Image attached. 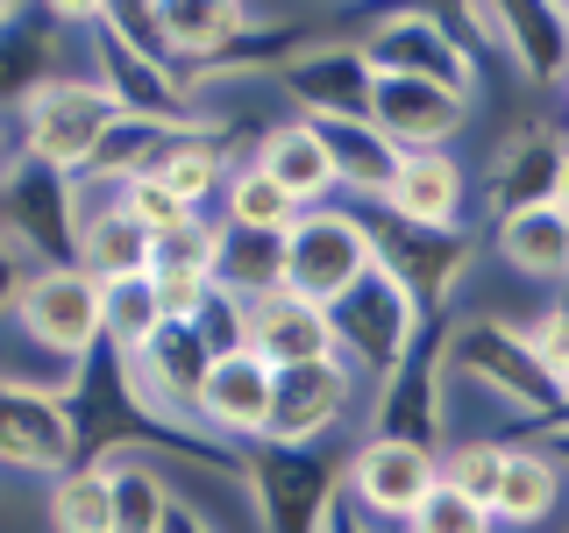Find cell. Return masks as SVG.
Listing matches in <instances>:
<instances>
[{
	"mask_svg": "<svg viewBox=\"0 0 569 533\" xmlns=\"http://www.w3.org/2000/svg\"><path fill=\"white\" fill-rule=\"evenodd\" d=\"M491 22H498V64L512 79L533 93H569V8L512 0V8H491Z\"/></svg>",
	"mask_w": 569,
	"mask_h": 533,
	"instance_id": "obj_18",
	"label": "cell"
},
{
	"mask_svg": "<svg viewBox=\"0 0 569 533\" xmlns=\"http://www.w3.org/2000/svg\"><path fill=\"white\" fill-rule=\"evenodd\" d=\"M86 455V420L71 399H50V391H22L0 384V462L14 476H43L58 484L64 470H79Z\"/></svg>",
	"mask_w": 569,
	"mask_h": 533,
	"instance_id": "obj_10",
	"label": "cell"
},
{
	"mask_svg": "<svg viewBox=\"0 0 569 533\" xmlns=\"http://www.w3.org/2000/svg\"><path fill=\"white\" fill-rule=\"evenodd\" d=\"M271 413H278V370L257 349H236L207 370V391H200V434L207 441H228L236 455H249L271 441Z\"/></svg>",
	"mask_w": 569,
	"mask_h": 533,
	"instance_id": "obj_13",
	"label": "cell"
},
{
	"mask_svg": "<svg viewBox=\"0 0 569 533\" xmlns=\"http://www.w3.org/2000/svg\"><path fill=\"white\" fill-rule=\"evenodd\" d=\"M506 462H512V441H449V449H441V484L477 497V505H498Z\"/></svg>",
	"mask_w": 569,
	"mask_h": 533,
	"instance_id": "obj_29",
	"label": "cell"
},
{
	"mask_svg": "<svg viewBox=\"0 0 569 533\" xmlns=\"http://www.w3.org/2000/svg\"><path fill=\"white\" fill-rule=\"evenodd\" d=\"M335 533H378V526H370V520H363V512H356V505H349V497H342V512H335Z\"/></svg>",
	"mask_w": 569,
	"mask_h": 533,
	"instance_id": "obj_35",
	"label": "cell"
},
{
	"mask_svg": "<svg viewBox=\"0 0 569 533\" xmlns=\"http://www.w3.org/2000/svg\"><path fill=\"white\" fill-rule=\"evenodd\" d=\"M406 533H498V512L491 505H477V497H462V491H449L441 484L435 497L420 505V520L406 526Z\"/></svg>",
	"mask_w": 569,
	"mask_h": 533,
	"instance_id": "obj_31",
	"label": "cell"
},
{
	"mask_svg": "<svg viewBox=\"0 0 569 533\" xmlns=\"http://www.w3.org/2000/svg\"><path fill=\"white\" fill-rule=\"evenodd\" d=\"M562 462L548 455V449H512L506 462V484H498V526H512V533H533V526H548L562 512Z\"/></svg>",
	"mask_w": 569,
	"mask_h": 533,
	"instance_id": "obj_25",
	"label": "cell"
},
{
	"mask_svg": "<svg viewBox=\"0 0 569 533\" xmlns=\"http://www.w3.org/2000/svg\"><path fill=\"white\" fill-rule=\"evenodd\" d=\"M562 100H569V93H562Z\"/></svg>",
	"mask_w": 569,
	"mask_h": 533,
	"instance_id": "obj_37",
	"label": "cell"
},
{
	"mask_svg": "<svg viewBox=\"0 0 569 533\" xmlns=\"http://www.w3.org/2000/svg\"><path fill=\"white\" fill-rule=\"evenodd\" d=\"M541 449H548V455H556L562 470H569V420H556V426H541Z\"/></svg>",
	"mask_w": 569,
	"mask_h": 533,
	"instance_id": "obj_34",
	"label": "cell"
},
{
	"mask_svg": "<svg viewBox=\"0 0 569 533\" xmlns=\"http://www.w3.org/2000/svg\"><path fill=\"white\" fill-rule=\"evenodd\" d=\"M477 207V164L462 150H406L399 178L385 192V213L406 228H441V235H462Z\"/></svg>",
	"mask_w": 569,
	"mask_h": 533,
	"instance_id": "obj_14",
	"label": "cell"
},
{
	"mask_svg": "<svg viewBox=\"0 0 569 533\" xmlns=\"http://www.w3.org/2000/svg\"><path fill=\"white\" fill-rule=\"evenodd\" d=\"M491 263L512 271L520 284H541L548 299L569 292V213H562V200L491 221Z\"/></svg>",
	"mask_w": 569,
	"mask_h": 533,
	"instance_id": "obj_19",
	"label": "cell"
},
{
	"mask_svg": "<svg viewBox=\"0 0 569 533\" xmlns=\"http://www.w3.org/2000/svg\"><path fill=\"white\" fill-rule=\"evenodd\" d=\"M79 185H86V221H79V249H71V263L93 271L100 284L157 278V235L121 207V192L93 185V178H79Z\"/></svg>",
	"mask_w": 569,
	"mask_h": 533,
	"instance_id": "obj_17",
	"label": "cell"
},
{
	"mask_svg": "<svg viewBox=\"0 0 569 533\" xmlns=\"http://www.w3.org/2000/svg\"><path fill=\"white\" fill-rule=\"evenodd\" d=\"M249 22H257V14L236 8V0H171V8H150L157 50H164V64L186 71V79H207V71L242 64Z\"/></svg>",
	"mask_w": 569,
	"mask_h": 533,
	"instance_id": "obj_15",
	"label": "cell"
},
{
	"mask_svg": "<svg viewBox=\"0 0 569 533\" xmlns=\"http://www.w3.org/2000/svg\"><path fill=\"white\" fill-rule=\"evenodd\" d=\"M363 50L378 64V79H435V86H456V93H485V71H477L470 43H462L456 14H435V8L385 14L363 36Z\"/></svg>",
	"mask_w": 569,
	"mask_h": 533,
	"instance_id": "obj_8",
	"label": "cell"
},
{
	"mask_svg": "<svg viewBox=\"0 0 569 533\" xmlns=\"http://www.w3.org/2000/svg\"><path fill=\"white\" fill-rule=\"evenodd\" d=\"M284 114H307V121H363L370 93H378V64H370L363 43H292L271 64Z\"/></svg>",
	"mask_w": 569,
	"mask_h": 533,
	"instance_id": "obj_6",
	"label": "cell"
},
{
	"mask_svg": "<svg viewBox=\"0 0 569 533\" xmlns=\"http://www.w3.org/2000/svg\"><path fill=\"white\" fill-rule=\"evenodd\" d=\"M520 334H527V349H533V363L556 378V391L569 399V292L556 299H541L527 320H520Z\"/></svg>",
	"mask_w": 569,
	"mask_h": 533,
	"instance_id": "obj_30",
	"label": "cell"
},
{
	"mask_svg": "<svg viewBox=\"0 0 569 533\" xmlns=\"http://www.w3.org/2000/svg\"><path fill=\"white\" fill-rule=\"evenodd\" d=\"M370 242H378V271L399 278L427 313L462 306V292H470V278H477L470 271L477 263L470 228H462V235H441V228H406V221H391L385 207H370Z\"/></svg>",
	"mask_w": 569,
	"mask_h": 533,
	"instance_id": "obj_7",
	"label": "cell"
},
{
	"mask_svg": "<svg viewBox=\"0 0 569 533\" xmlns=\"http://www.w3.org/2000/svg\"><path fill=\"white\" fill-rule=\"evenodd\" d=\"M164 533H221V526H213L200 505H186V497H178V512H171V526H164Z\"/></svg>",
	"mask_w": 569,
	"mask_h": 533,
	"instance_id": "obj_33",
	"label": "cell"
},
{
	"mask_svg": "<svg viewBox=\"0 0 569 533\" xmlns=\"http://www.w3.org/2000/svg\"><path fill=\"white\" fill-rule=\"evenodd\" d=\"M441 491V449L420 441H356L349 449V505L370 526H413Z\"/></svg>",
	"mask_w": 569,
	"mask_h": 533,
	"instance_id": "obj_9",
	"label": "cell"
},
{
	"mask_svg": "<svg viewBox=\"0 0 569 533\" xmlns=\"http://www.w3.org/2000/svg\"><path fill=\"white\" fill-rule=\"evenodd\" d=\"M249 349L271 370H299V363H328L342 355V334H335V313L313 306L299 292H271L249 306Z\"/></svg>",
	"mask_w": 569,
	"mask_h": 533,
	"instance_id": "obj_20",
	"label": "cell"
},
{
	"mask_svg": "<svg viewBox=\"0 0 569 533\" xmlns=\"http://www.w3.org/2000/svg\"><path fill=\"white\" fill-rule=\"evenodd\" d=\"M43 526L50 533H121V497H114V462L93 455L43 484Z\"/></svg>",
	"mask_w": 569,
	"mask_h": 533,
	"instance_id": "obj_23",
	"label": "cell"
},
{
	"mask_svg": "<svg viewBox=\"0 0 569 533\" xmlns=\"http://www.w3.org/2000/svg\"><path fill=\"white\" fill-rule=\"evenodd\" d=\"M370 413V384L356 378L342 355L328 363L278 370V413H271V449H320L328 434H342V420Z\"/></svg>",
	"mask_w": 569,
	"mask_h": 533,
	"instance_id": "obj_12",
	"label": "cell"
},
{
	"mask_svg": "<svg viewBox=\"0 0 569 533\" xmlns=\"http://www.w3.org/2000/svg\"><path fill=\"white\" fill-rule=\"evenodd\" d=\"M299 213H307V207H299L263 164H236V178H228V192H221V207H213V221H221L228 235H271V242H284V235L299 228Z\"/></svg>",
	"mask_w": 569,
	"mask_h": 533,
	"instance_id": "obj_24",
	"label": "cell"
},
{
	"mask_svg": "<svg viewBox=\"0 0 569 533\" xmlns=\"http://www.w3.org/2000/svg\"><path fill=\"white\" fill-rule=\"evenodd\" d=\"M114 462V497H121V533H164L178 512V491L164 484V470L142 455H107Z\"/></svg>",
	"mask_w": 569,
	"mask_h": 533,
	"instance_id": "obj_27",
	"label": "cell"
},
{
	"mask_svg": "<svg viewBox=\"0 0 569 533\" xmlns=\"http://www.w3.org/2000/svg\"><path fill=\"white\" fill-rule=\"evenodd\" d=\"M562 213H569V171H562Z\"/></svg>",
	"mask_w": 569,
	"mask_h": 533,
	"instance_id": "obj_36",
	"label": "cell"
},
{
	"mask_svg": "<svg viewBox=\"0 0 569 533\" xmlns=\"http://www.w3.org/2000/svg\"><path fill=\"white\" fill-rule=\"evenodd\" d=\"M164 328H171V313H164V292H157V278L107 284V355H114V363H136V355L150 349Z\"/></svg>",
	"mask_w": 569,
	"mask_h": 533,
	"instance_id": "obj_26",
	"label": "cell"
},
{
	"mask_svg": "<svg viewBox=\"0 0 569 533\" xmlns=\"http://www.w3.org/2000/svg\"><path fill=\"white\" fill-rule=\"evenodd\" d=\"M378 271V242H370V213H356L342 200L307 207L299 228L284 235V292L313 299V306H342V299Z\"/></svg>",
	"mask_w": 569,
	"mask_h": 533,
	"instance_id": "obj_4",
	"label": "cell"
},
{
	"mask_svg": "<svg viewBox=\"0 0 569 533\" xmlns=\"http://www.w3.org/2000/svg\"><path fill=\"white\" fill-rule=\"evenodd\" d=\"M249 164H263L299 207H328L335 192H342V178H335V157H328V135H320V121H307V114L271 121V129L257 135V150H249Z\"/></svg>",
	"mask_w": 569,
	"mask_h": 533,
	"instance_id": "obj_21",
	"label": "cell"
},
{
	"mask_svg": "<svg viewBox=\"0 0 569 533\" xmlns=\"http://www.w3.org/2000/svg\"><path fill=\"white\" fill-rule=\"evenodd\" d=\"M349 491V455L335 462L328 449H249L242 455V497L263 533H335Z\"/></svg>",
	"mask_w": 569,
	"mask_h": 533,
	"instance_id": "obj_3",
	"label": "cell"
},
{
	"mask_svg": "<svg viewBox=\"0 0 569 533\" xmlns=\"http://www.w3.org/2000/svg\"><path fill=\"white\" fill-rule=\"evenodd\" d=\"M562 171H569V135L541 129V121H520L512 135H498L491 157H477V200H485L491 221L527 213V207H556Z\"/></svg>",
	"mask_w": 569,
	"mask_h": 533,
	"instance_id": "obj_11",
	"label": "cell"
},
{
	"mask_svg": "<svg viewBox=\"0 0 569 533\" xmlns=\"http://www.w3.org/2000/svg\"><path fill=\"white\" fill-rule=\"evenodd\" d=\"M470 114H477V93H456V86H435V79H378V93H370V121L399 150H456Z\"/></svg>",
	"mask_w": 569,
	"mask_h": 533,
	"instance_id": "obj_16",
	"label": "cell"
},
{
	"mask_svg": "<svg viewBox=\"0 0 569 533\" xmlns=\"http://www.w3.org/2000/svg\"><path fill=\"white\" fill-rule=\"evenodd\" d=\"M8 334L36 342L58 363H100L107 355V284L79 263H29L8 284Z\"/></svg>",
	"mask_w": 569,
	"mask_h": 533,
	"instance_id": "obj_2",
	"label": "cell"
},
{
	"mask_svg": "<svg viewBox=\"0 0 569 533\" xmlns=\"http://www.w3.org/2000/svg\"><path fill=\"white\" fill-rule=\"evenodd\" d=\"M14 142L29 164L58 171V178H93V164L107 157V142L121 135L129 107H121L93 71H43L22 100H8Z\"/></svg>",
	"mask_w": 569,
	"mask_h": 533,
	"instance_id": "obj_1",
	"label": "cell"
},
{
	"mask_svg": "<svg viewBox=\"0 0 569 533\" xmlns=\"http://www.w3.org/2000/svg\"><path fill=\"white\" fill-rule=\"evenodd\" d=\"M121 207H129L136 221L150 228V235H171V228H186V221H192V207H186V200H171L157 178H136V185H121Z\"/></svg>",
	"mask_w": 569,
	"mask_h": 533,
	"instance_id": "obj_32",
	"label": "cell"
},
{
	"mask_svg": "<svg viewBox=\"0 0 569 533\" xmlns=\"http://www.w3.org/2000/svg\"><path fill=\"white\" fill-rule=\"evenodd\" d=\"M221 292L242 299V306H257V299L284 292V242H271V235H228Z\"/></svg>",
	"mask_w": 569,
	"mask_h": 533,
	"instance_id": "obj_28",
	"label": "cell"
},
{
	"mask_svg": "<svg viewBox=\"0 0 569 533\" xmlns=\"http://www.w3.org/2000/svg\"><path fill=\"white\" fill-rule=\"evenodd\" d=\"M335 334H342V363L378 391L391 370L427 342V306L391 271H370L342 306H335Z\"/></svg>",
	"mask_w": 569,
	"mask_h": 533,
	"instance_id": "obj_5",
	"label": "cell"
},
{
	"mask_svg": "<svg viewBox=\"0 0 569 533\" xmlns=\"http://www.w3.org/2000/svg\"><path fill=\"white\" fill-rule=\"evenodd\" d=\"M320 135H328V157H335V178H342V192L349 200H363V207H385V192H391V178H399V142H391L378 121H320Z\"/></svg>",
	"mask_w": 569,
	"mask_h": 533,
	"instance_id": "obj_22",
	"label": "cell"
}]
</instances>
